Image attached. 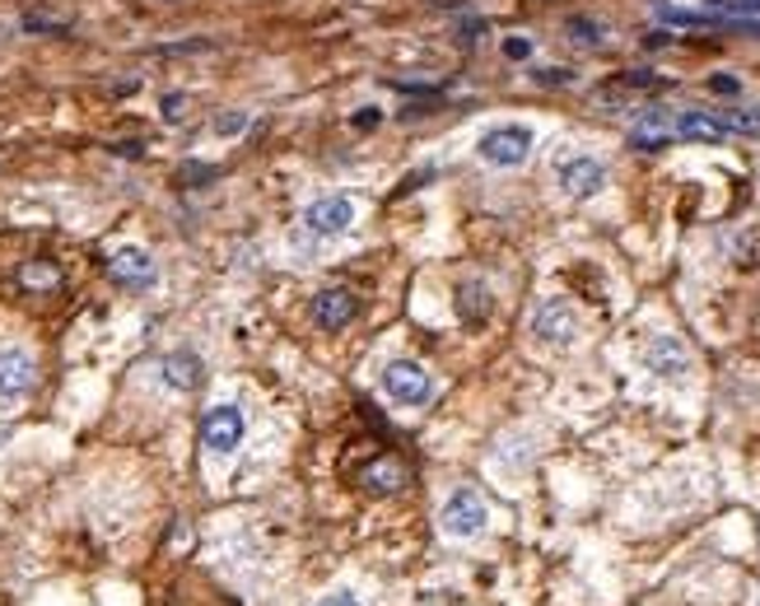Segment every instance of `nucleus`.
Segmentation results:
<instances>
[{"label": "nucleus", "mask_w": 760, "mask_h": 606, "mask_svg": "<svg viewBox=\"0 0 760 606\" xmlns=\"http://www.w3.org/2000/svg\"><path fill=\"white\" fill-rule=\"evenodd\" d=\"M486 523H490V504L476 490H453L443 513H439V527H443V536H453V542H472V536L486 532Z\"/></svg>", "instance_id": "1"}, {"label": "nucleus", "mask_w": 760, "mask_h": 606, "mask_svg": "<svg viewBox=\"0 0 760 606\" xmlns=\"http://www.w3.org/2000/svg\"><path fill=\"white\" fill-rule=\"evenodd\" d=\"M480 164H490V168H523L527 164V154H532V131L527 127H495L480 135Z\"/></svg>", "instance_id": "2"}, {"label": "nucleus", "mask_w": 760, "mask_h": 606, "mask_svg": "<svg viewBox=\"0 0 760 606\" xmlns=\"http://www.w3.org/2000/svg\"><path fill=\"white\" fill-rule=\"evenodd\" d=\"M383 392L396 406H425L429 396H435V383H429V373L416 359H392L383 369Z\"/></svg>", "instance_id": "3"}, {"label": "nucleus", "mask_w": 760, "mask_h": 606, "mask_svg": "<svg viewBox=\"0 0 760 606\" xmlns=\"http://www.w3.org/2000/svg\"><path fill=\"white\" fill-rule=\"evenodd\" d=\"M244 429H248V420H244V411L238 406H211L201 415V443L219 458H229L234 448L244 443Z\"/></svg>", "instance_id": "4"}, {"label": "nucleus", "mask_w": 760, "mask_h": 606, "mask_svg": "<svg viewBox=\"0 0 760 606\" xmlns=\"http://www.w3.org/2000/svg\"><path fill=\"white\" fill-rule=\"evenodd\" d=\"M532 336L542 345H569L579 336V313L569 299H542L537 313H532Z\"/></svg>", "instance_id": "5"}, {"label": "nucleus", "mask_w": 760, "mask_h": 606, "mask_svg": "<svg viewBox=\"0 0 760 606\" xmlns=\"http://www.w3.org/2000/svg\"><path fill=\"white\" fill-rule=\"evenodd\" d=\"M556 178L565 187V197H574V201H589L597 197L602 187H607V164L593 159V154H574V159H565L556 168Z\"/></svg>", "instance_id": "6"}, {"label": "nucleus", "mask_w": 760, "mask_h": 606, "mask_svg": "<svg viewBox=\"0 0 760 606\" xmlns=\"http://www.w3.org/2000/svg\"><path fill=\"white\" fill-rule=\"evenodd\" d=\"M355 224V201L351 197H322L304 211V229L313 238H336Z\"/></svg>", "instance_id": "7"}, {"label": "nucleus", "mask_w": 760, "mask_h": 606, "mask_svg": "<svg viewBox=\"0 0 760 606\" xmlns=\"http://www.w3.org/2000/svg\"><path fill=\"white\" fill-rule=\"evenodd\" d=\"M33 383H38V364H33L28 350H0V396L14 402L24 396Z\"/></svg>", "instance_id": "8"}, {"label": "nucleus", "mask_w": 760, "mask_h": 606, "mask_svg": "<svg viewBox=\"0 0 760 606\" xmlns=\"http://www.w3.org/2000/svg\"><path fill=\"white\" fill-rule=\"evenodd\" d=\"M672 131H677V141H700V145H723L733 135L719 121V112H677L672 117Z\"/></svg>", "instance_id": "9"}, {"label": "nucleus", "mask_w": 760, "mask_h": 606, "mask_svg": "<svg viewBox=\"0 0 760 606\" xmlns=\"http://www.w3.org/2000/svg\"><path fill=\"white\" fill-rule=\"evenodd\" d=\"M644 364L658 378H681V373H690V350H686L681 336H658L644 350Z\"/></svg>", "instance_id": "10"}, {"label": "nucleus", "mask_w": 760, "mask_h": 606, "mask_svg": "<svg viewBox=\"0 0 760 606\" xmlns=\"http://www.w3.org/2000/svg\"><path fill=\"white\" fill-rule=\"evenodd\" d=\"M108 271H112L117 285H131V289H145V285H154V275H159V271H154V257L145 248H122L112 257Z\"/></svg>", "instance_id": "11"}, {"label": "nucleus", "mask_w": 760, "mask_h": 606, "mask_svg": "<svg viewBox=\"0 0 760 606\" xmlns=\"http://www.w3.org/2000/svg\"><path fill=\"white\" fill-rule=\"evenodd\" d=\"M355 308L359 304H355L351 289H318L313 294V318L326 326V332H341V326L355 318Z\"/></svg>", "instance_id": "12"}, {"label": "nucleus", "mask_w": 760, "mask_h": 606, "mask_svg": "<svg viewBox=\"0 0 760 606\" xmlns=\"http://www.w3.org/2000/svg\"><path fill=\"white\" fill-rule=\"evenodd\" d=\"M164 383L173 388V392H197L201 388V378H205V364H201V355H192V350H173L164 364Z\"/></svg>", "instance_id": "13"}, {"label": "nucleus", "mask_w": 760, "mask_h": 606, "mask_svg": "<svg viewBox=\"0 0 760 606\" xmlns=\"http://www.w3.org/2000/svg\"><path fill=\"white\" fill-rule=\"evenodd\" d=\"M672 141H677V131H672V112H663V108L644 112V117H639V127L630 131V145L634 150H663Z\"/></svg>", "instance_id": "14"}, {"label": "nucleus", "mask_w": 760, "mask_h": 606, "mask_svg": "<svg viewBox=\"0 0 760 606\" xmlns=\"http://www.w3.org/2000/svg\"><path fill=\"white\" fill-rule=\"evenodd\" d=\"M359 485L373 490V495H396L406 485V466L396 458H378V462H369L365 472H359Z\"/></svg>", "instance_id": "15"}, {"label": "nucleus", "mask_w": 760, "mask_h": 606, "mask_svg": "<svg viewBox=\"0 0 760 606\" xmlns=\"http://www.w3.org/2000/svg\"><path fill=\"white\" fill-rule=\"evenodd\" d=\"M719 121L728 131H741V135H760V112H719Z\"/></svg>", "instance_id": "16"}, {"label": "nucleus", "mask_w": 760, "mask_h": 606, "mask_svg": "<svg viewBox=\"0 0 760 606\" xmlns=\"http://www.w3.org/2000/svg\"><path fill=\"white\" fill-rule=\"evenodd\" d=\"M565 28L574 33V43H589V47H597V43H602V24H593V20H579V14H574V20H569Z\"/></svg>", "instance_id": "17"}, {"label": "nucleus", "mask_w": 760, "mask_h": 606, "mask_svg": "<svg viewBox=\"0 0 760 606\" xmlns=\"http://www.w3.org/2000/svg\"><path fill=\"white\" fill-rule=\"evenodd\" d=\"M710 10H728L733 20H741V14H756L760 10V0H704Z\"/></svg>", "instance_id": "18"}, {"label": "nucleus", "mask_w": 760, "mask_h": 606, "mask_svg": "<svg viewBox=\"0 0 760 606\" xmlns=\"http://www.w3.org/2000/svg\"><path fill=\"white\" fill-rule=\"evenodd\" d=\"M24 28H28V33H61L66 20H47V14H24Z\"/></svg>", "instance_id": "19"}, {"label": "nucleus", "mask_w": 760, "mask_h": 606, "mask_svg": "<svg viewBox=\"0 0 760 606\" xmlns=\"http://www.w3.org/2000/svg\"><path fill=\"white\" fill-rule=\"evenodd\" d=\"M318 606H365V597L351 593V587H336V593H326Z\"/></svg>", "instance_id": "20"}, {"label": "nucleus", "mask_w": 760, "mask_h": 606, "mask_svg": "<svg viewBox=\"0 0 760 606\" xmlns=\"http://www.w3.org/2000/svg\"><path fill=\"white\" fill-rule=\"evenodd\" d=\"M244 127H248V112H229V117H219V121H215V131H219V135H238Z\"/></svg>", "instance_id": "21"}, {"label": "nucleus", "mask_w": 760, "mask_h": 606, "mask_svg": "<svg viewBox=\"0 0 760 606\" xmlns=\"http://www.w3.org/2000/svg\"><path fill=\"white\" fill-rule=\"evenodd\" d=\"M504 57L509 61H527L532 57V38H504Z\"/></svg>", "instance_id": "22"}, {"label": "nucleus", "mask_w": 760, "mask_h": 606, "mask_svg": "<svg viewBox=\"0 0 760 606\" xmlns=\"http://www.w3.org/2000/svg\"><path fill=\"white\" fill-rule=\"evenodd\" d=\"M24 285H57V271L51 266H24Z\"/></svg>", "instance_id": "23"}, {"label": "nucleus", "mask_w": 760, "mask_h": 606, "mask_svg": "<svg viewBox=\"0 0 760 606\" xmlns=\"http://www.w3.org/2000/svg\"><path fill=\"white\" fill-rule=\"evenodd\" d=\"M710 90L723 94V98H733V94H741V80H737V75H714V80H710Z\"/></svg>", "instance_id": "24"}, {"label": "nucleus", "mask_w": 760, "mask_h": 606, "mask_svg": "<svg viewBox=\"0 0 760 606\" xmlns=\"http://www.w3.org/2000/svg\"><path fill=\"white\" fill-rule=\"evenodd\" d=\"M537 80L556 90V84H569V80H574V71H565V66H550V71H537Z\"/></svg>", "instance_id": "25"}, {"label": "nucleus", "mask_w": 760, "mask_h": 606, "mask_svg": "<svg viewBox=\"0 0 760 606\" xmlns=\"http://www.w3.org/2000/svg\"><path fill=\"white\" fill-rule=\"evenodd\" d=\"M182 108H187V98L182 94H168L164 98V121H182Z\"/></svg>", "instance_id": "26"}, {"label": "nucleus", "mask_w": 760, "mask_h": 606, "mask_svg": "<svg viewBox=\"0 0 760 606\" xmlns=\"http://www.w3.org/2000/svg\"><path fill=\"white\" fill-rule=\"evenodd\" d=\"M378 121H383V117H378V108H359L355 112V131H373Z\"/></svg>", "instance_id": "27"}, {"label": "nucleus", "mask_w": 760, "mask_h": 606, "mask_svg": "<svg viewBox=\"0 0 760 606\" xmlns=\"http://www.w3.org/2000/svg\"><path fill=\"white\" fill-rule=\"evenodd\" d=\"M201 178H215V168H201V164H187L182 168V182H201Z\"/></svg>", "instance_id": "28"}]
</instances>
